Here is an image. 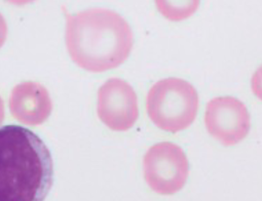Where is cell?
<instances>
[{"instance_id":"1","label":"cell","mask_w":262,"mask_h":201,"mask_svg":"<svg viewBox=\"0 0 262 201\" xmlns=\"http://www.w3.org/2000/svg\"><path fill=\"white\" fill-rule=\"evenodd\" d=\"M54 183L50 149L32 131L0 128V201H45Z\"/></svg>"},{"instance_id":"8","label":"cell","mask_w":262,"mask_h":201,"mask_svg":"<svg viewBox=\"0 0 262 201\" xmlns=\"http://www.w3.org/2000/svg\"><path fill=\"white\" fill-rule=\"evenodd\" d=\"M8 35V25L4 16L0 14V47H2L7 39Z\"/></svg>"},{"instance_id":"9","label":"cell","mask_w":262,"mask_h":201,"mask_svg":"<svg viewBox=\"0 0 262 201\" xmlns=\"http://www.w3.org/2000/svg\"><path fill=\"white\" fill-rule=\"evenodd\" d=\"M5 119V104L3 98L0 97V123H2Z\"/></svg>"},{"instance_id":"5","label":"cell","mask_w":262,"mask_h":201,"mask_svg":"<svg viewBox=\"0 0 262 201\" xmlns=\"http://www.w3.org/2000/svg\"><path fill=\"white\" fill-rule=\"evenodd\" d=\"M98 115L111 130L123 132L138 119V99L133 87L124 80L111 78L98 92Z\"/></svg>"},{"instance_id":"4","label":"cell","mask_w":262,"mask_h":201,"mask_svg":"<svg viewBox=\"0 0 262 201\" xmlns=\"http://www.w3.org/2000/svg\"><path fill=\"white\" fill-rule=\"evenodd\" d=\"M143 166L147 184L162 195H171L181 190L189 172L185 153L179 146L169 142L152 146L144 156Z\"/></svg>"},{"instance_id":"3","label":"cell","mask_w":262,"mask_h":201,"mask_svg":"<svg viewBox=\"0 0 262 201\" xmlns=\"http://www.w3.org/2000/svg\"><path fill=\"white\" fill-rule=\"evenodd\" d=\"M146 107L149 117L160 129L177 133L187 129L195 119L199 94L189 82L167 78L151 87Z\"/></svg>"},{"instance_id":"7","label":"cell","mask_w":262,"mask_h":201,"mask_svg":"<svg viewBox=\"0 0 262 201\" xmlns=\"http://www.w3.org/2000/svg\"><path fill=\"white\" fill-rule=\"evenodd\" d=\"M10 108L18 121L27 125H38L51 115L53 103L48 89L42 84L26 81L13 88Z\"/></svg>"},{"instance_id":"2","label":"cell","mask_w":262,"mask_h":201,"mask_svg":"<svg viewBox=\"0 0 262 201\" xmlns=\"http://www.w3.org/2000/svg\"><path fill=\"white\" fill-rule=\"evenodd\" d=\"M66 44L72 60L91 72L122 64L133 47V32L117 13L106 9L66 15Z\"/></svg>"},{"instance_id":"6","label":"cell","mask_w":262,"mask_h":201,"mask_svg":"<svg viewBox=\"0 0 262 201\" xmlns=\"http://www.w3.org/2000/svg\"><path fill=\"white\" fill-rule=\"evenodd\" d=\"M205 121L209 133L225 146L239 143L250 130V116L246 106L231 96L211 99Z\"/></svg>"}]
</instances>
